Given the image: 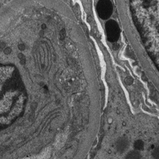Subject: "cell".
Here are the masks:
<instances>
[{"instance_id":"cell-4","label":"cell","mask_w":159,"mask_h":159,"mask_svg":"<svg viewBox=\"0 0 159 159\" xmlns=\"http://www.w3.org/2000/svg\"><path fill=\"white\" fill-rule=\"evenodd\" d=\"M129 145V142L127 139L125 138H122L118 140V141L116 143V148L119 152H122L125 151Z\"/></svg>"},{"instance_id":"cell-5","label":"cell","mask_w":159,"mask_h":159,"mask_svg":"<svg viewBox=\"0 0 159 159\" xmlns=\"http://www.w3.org/2000/svg\"><path fill=\"white\" fill-rule=\"evenodd\" d=\"M134 147L137 150H142L144 148V143L141 140H137L134 143Z\"/></svg>"},{"instance_id":"cell-7","label":"cell","mask_w":159,"mask_h":159,"mask_svg":"<svg viewBox=\"0 0 159 159\" xmlns=\"http://www.w3.org/2000/svg\"><path fill=\"white\" fill-rule=\"evenodd\" d=\"M153 157L155 158H159V147L155 148L153 151Z\"/></svg>"},{"instance_id":"cell-9","label":"cell","mask_w":159,"mask_h":159,"mask_svg":"<svg viewBox=\"0 0 159 159\" xmlns=\"http://www.w3.org/2000/svg\"><path fill=\"white\" fill-rule=\"evenodd\" d=\"M18 58L20 59V62L21 64H25L26 62V59H25V57L24 56V55L22 54H18Z\"/></svg>"},{"instance_id":"cell-12","label":"cell","mask_w":159,"mask_h":159,"mask_svg":"<svg viewBox=\"0 0 159 159\" xmlns=\"http://www.w3.org/2000/svg\"><path fill=\"white\" fill-rule=\"evenodd\" d=\"M18 48H19V49L20 50H24V49H25V46L23 44L22 45H20L18 46Z\"/></svg>"},{"instance_id":"cell-1","label":"cell","mask_w":159,"mask_h":159,"mask_svg":"<svg viewBox=\"0 0 159 159\" xmlns=\"http://www.w3.org/2000/svg\"><path fill=\"white\" fill-rule=\"evenodd\" d=\"M135 22L159 70V0H131Z\"/></svg>"},{"instance_id":"cell-2","label":"cell","mask_w":159,"mask_h":159,"mask_svg":"<svg viewBox=\"0 0 159 159\" xmlns=\"http://www.w3.org/2000/svg\"><path fill=\"white\" fill-rule=\"evenodd\" d=\"M97 11L102 19H107L112 14V3L110 0H99L97 5Z\"/></svg>"},{"instance_id":"cell-8","label":"cell","mask_w":159,"mask_h":159,"mask_svg":"<svg viewBox=\"0 0 159 159\" xmlns=\"http://www.w3.org/2000/svg\"><path fill=\"white\" fill-rule=\"evenodd\" d=\"M125 82L127 85H131L132 83V82H133V79H132V78L129 76V77H127L125 78Z\"/></svg>"},{"instance_id":"cell-3","label":"cell","mask_w":159,"mask_h":159,"mask_svg":"<svg viewBox=\"0 0 159 159\" xmlns=\"http://www.w3.org/2000/svg\"><path fill=\"white\" fill-rule=\"evenodd\" d=\"M108 39L111 42H115L118 40L120 36V28L118 24L113 20H108L106 24Z\"/></svg>"},{"instance_id":"cell-10","label":"cell","mask_w":159,"mask_h":159,"mask_svg":"<svg viewBox=\"0 0 159 159\" xmlns=\"http://www.w3.org/2000/svg\"><path fill=\"white\" fill-rule=\"evenodd\" d=\"M60 38L62 39H63L64 38H65V36H66V32L64 30H62L60 31Z\"/></svg>"},{"instance_id":"cell-6","label":"cell","mask_w":159,"mask_h":159,"mask_svg":"<svg viewBox=\"0 0 159 159\" xmlns=\"http://www.w3.org/2000/svg\"><path fill=\"white\" fill-rule=\"evenodd\" d=\"M141 155L137 152H131L127 156V158H140Z\"/></svg>"},{"instance_id":"cell-11","label":"cell","mask_w":159,"mask_h":159,"mask_svg":"<svg viewBox=\"0 0 159 159\" xmlns=\"http://www.w3.org/2000/svg\"><path fill=\"white\" fill-rule=\"evenodd\" d=\"M11 51H12V50H11V49H10V48H7V49L5 50V53L6 54H9L11 52Z\"/></svg>"}]
</instances>
